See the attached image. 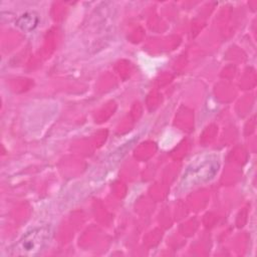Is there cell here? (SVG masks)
<instances>
[{"instance_id": "6da1fadb", "label": "cell", "mask_w": 257, "mask_h": 257, "mask_svg": "<svg viewBox=\"0 0 257 257\" xmlns=\"http://www.w3.org/2000/svg\"><path fill=\"white\" fill-rule=\"evenodd\" d=\"M50 238V229L47 226L34 228L25 233L14 246L13 254L19 256H33L40 253Z\"/></svg>"}, {"instance_id": "7a4b0ae2", "label": "cell", "mask_w": 257, "mask_h": 257, "mask_svg": "<svg viewBox=\"0 0 257 257\" xmlns=\"http://www.w3.org/2000/svg\"><path fill=\"white\" fill-rule=\"evenodd\" d=\"M200 169L201 170H197L195 166H193V169H188L184 175L185 182L192 185L210 180L218 172V163L211 160H205L200 163Z\"/></svg>"}, {"instance_id": "3957f363", "label": "cell", "mask_w": 257, "mask_h": 257, "mask_svg": "<svg viewBox=\"0 0 257 257\" xmlns=\"http://www.w3.org/2000/svg\"><path fill=\"white\" fill-rule=\"evenodd\" d=\"M38 22V18L34 13H25L20 16L16 22V24L25 31L32 30Z\"/></svg>"}]
</instances>
